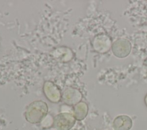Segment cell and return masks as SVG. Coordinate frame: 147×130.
Returning a JSON list of instances; mask_svg holds the SVG:
<instances>
[{"instance_id": "obj_1", "label": "cell", "mask_w": 147, "mask_h": 130, "mask_svg": "<svg viewBox=\"0 0 147 130\" xmlns=\"http://www.w3.org/2000/svg\"><path fill=\"white\" fill-rule=\"evenodd\" d=\"M48 107L45 102L36 101L31 103L26 108L25 117L31 123L40 122L47 115Z\"/></svg>"}, {"instance_id": "obj_2", "label": "cell", "mask_w": 147, "mask_h": 130, "mask_svg": "<svg viewBox=\"0 0 147 130\" xmlns=\"http://www.w3.org/2000/svg\"><path fill=\"white\" fill-rule=\"evenodd\" d=\"M111 50L114 55L117 57L125 58L130 54L131 50V44L126 39H118L112 44Z\"/></svg>"}, {"instance_id": "obj_3", "label": "cell", "mask_w": 147, "mask_h": 130, "mask_svg": "<svg viewBox=\"0 0 147 130\" xmlns=\"http://www.w3.org/2000/svg\"><path fill=\"white\" fill-rule=\"evenodd\" d=\"M75 118L68 113H61L57 115L54 119V126L58 130H69L74 125Z\"/></svg>"}, {"instance_id": "obj_4", "label": "cell", "mask_w": 147, "mask_h": 130, "mask_svg": "<svg viewBox=\"0 0 147 130\" xmlns=\"http://www.w3.org/2000/svg\"><path fill=\"white\" fill-rule=\"evenodd\" d=\"M112 43L110 37L106 34L96 36L93 41L94 49L100 53H106L111 48Z\"/></svg>"}, {"instance_id": "obj_5", "label": "cell", "mask_w": 147, "mask_h": 130, "mask_svg": "<svg viewBox=\"0 0 147 130\" xmlns=\"http://www.w3.org/2000/svg\"><path fill=\"white\" fill-rule=\"evenodd\" d=\"M62 98L65 103L68 105H76L80 103L82 94L81 92L75 88H68L63 93Z\"/></svg>"}, {"instance_id": "obj_6", "label": "cell", "mask_w": 147, "mask_h": 130, "mask_svg": "<svg viewBox=\"0 0 147 130\" xmlns=\"http://www.w3.org/2000/svg\"><path fill=\"white\" fill-rule=\"evenodd\" d=\"M132 125L131 119L125 115L117 116L113 122V128L114 130H130Z\"/></svg>"}, {"instance_id": "obj_7", "label": "cell", "mask_w": 147, "mask_h": 130, "mask_svg": "<svg viewBox=\"0 0 147 130\" xmlns=\"http://www.w3.org/2000/svg\"><path fill=\"white\" fill-rule=\"evenodd\" d=\"M44 92L48 99L52 102L59 101L60 99V92L58 88L52 82L47 81L44 84Z\"/></svg>"}, {"instance_id": "obj_8", "label": "cell", "mask_w": 147, "mask_h": 130, "mask_svg": "<svg viewBox=\"0 0 147 130\" xmlns=\"http://www.w3.org/2000/svg\"><path fill=\"white\" fill-rule=\"evenodd\" d=\"M74 117L75 119L82 120L84 119L88 113V105L84 102H80L74 108Z\"/></svg>"}, {"instance_id": "obj_9", "label": "cell", "mask_w": 147, "mask_h": 130, "mask_svg": "<svg viewBox=\"0 0 147 130\" xmlns=\"http://www.w3.org/2000/svg\"><path fill=\"white\" fill-rule=\"evenodd\" d=\"M144 103L145 105L147 107V94L145 95V97H144Z\"/></svg>"}]
</instances>
